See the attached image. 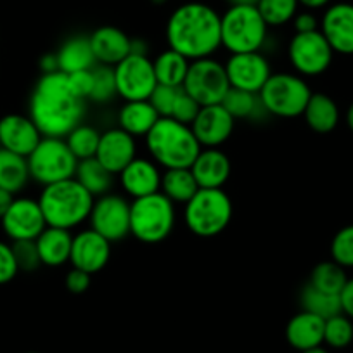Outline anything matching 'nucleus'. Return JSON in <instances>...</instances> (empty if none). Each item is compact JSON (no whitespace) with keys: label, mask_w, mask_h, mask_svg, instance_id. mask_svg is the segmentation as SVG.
<instances>
[{"label":"nucleus","mask_w":353,"mask_h":353,"mask_svg":"<svg viewBox=\"0 0 353 353\" xmlns=\"http://www.w3.org/2000/svg\"><path fill=\"white\" fill-rule=\"evenodd\" d=\"M85 117V101L78 99L63 71L43 73L30 97V118L42 137L64 139Z\"/></svg>","instance_id":"obj_1"},{"label":"nucleus","mask_w":353,"mask_h":353,"mask_svg":"<svg viewBox=\"0 0 353 353\" xmlns=\"http://www.w3.org/2000/svg\"><path fill=\"white\" fill-rule=\"evenodd\" d=\"M166 40L170 49L189 61L212 57L222 47L220 14L201 2H188L168 18Z\"/></svg>","instance_id":"obj_2"},{"label":"nucleus","mask_w":353,"mask_h":353,"mask_svg":"<svg viewBox=\"0 0 353 353\" xmlns=\"http://www.w3.org/2000/svg\"><path fill=\"white\" fill-rule=\"evenodd\" d=\"M145 145L152 161L165 170L191 168L203 149L192 128L173 118H159L145 135Z\"/></svg>","instance_id":"obj_3"},{"label":"nucleus","mask_w":353,"mask_h":353,"mask_svg":"<svg viewBox=\"0 0 353 353\" xmlns=\"http://www.w3.org/2000/svg\"><path fill=\"white\" fill-rule=\"evenodd\" d=\"M96 198L77 179L46 185L39 198L47 227L71 230L88 220Z\"/></svg>","instance_id":"obj_4"},{"label":"nucleus","mask_w":353,"mask_h":353,"mask_svg":"<svg viewBox=\"0 0 353 353\" xmlns=\"http://www.w3.org/2000/svg\"><path fill=\"white\" fill-rule=\"evenodd\" d=\"M269 26L256 6H230L220 16L222 47L230 54L260 52L267 42Z\"/></svg>","instance_id":"obj_5"},{"label":"nucleus","mask_w":353,"mask_h":353,"mask_svg":"<svg viewBox=\"0 0 353 353\" xmlns=\"http://www.w3.org/2000/svg\"><path fill=\"white\" fill-rule=\"evenodd\" d=\"M184 206L185 225L198 237L219 236L232 220V201L222 189H199Z\"/></svg>","instance_id":"obj_6"},{"label":"nucleus","mask_w":353,"mask_h":353,"mask_svg":"<svg viewBox=\"0 0 353 353\" xmlns=\"http://www.w3.org/2000/svg\"><path fill=\"white\" fill-rule=\"evenodd\" d=\"M175 227V205L163 192L130 203V234L145 244L165 241Z\"/></svg>","instance_id":"obj_7"},{"label":"nucleus","mask_w":353,"mask_h":353,"mask_svg":"<svg viewBox=\"0 0 353 353\" xmlns=\"http://www.w3.org/2000/svg\"><path fill=\"white\" fill-rule=\"evenodd\" d=\"M265 113L279 118L303 117L312 90L307 81L293 73H272L260 90Z\"/></svg>","instance_id":"obj_8"},{"label":"nucleus","mask_w":353,"mask_h":353,"mask_svg":"<svg viewBox=\"0 0 353 353\" xmlns=\"http://www.w3.org/2000/svg\"><path fill=\"white\" fill-rule=\"evenodd\" d=\"M30 176L43 188L56 182L74 179L78 159L61 137H42L28 156Z\"/></svg>","instance_id":"obj_9"},{"label":"nucleus","mask_w":353,"mask_h":353,"mask_svg":"<svg viewBox=\"0 0 353 353\" xmlns=\"http://www.w3.org/2000/svg\"><path fill=\"white\" fill-rule=\"evenodd\" d=\"M182 88L201 108L222 104L230 88L225 66L213 57L191 61Z\"/></svg>","instance_id":"obj_10"},{"label":"nucleus","mask_w":353,"mask_h":353,"mask_svg":"<svg viewBox=\"0 0 353 353\" xmlns=\"http://www.w3.org/2000/svg\"><path fill=\"white\" fill-rule=\"evenodd\" d=\"M113 70L117 92L123 101H148L158 85L154 64L142 54H130Z\"/></svg>","instance_id":"obj_11"},{"label":"nucleus","mask_w":353,"mask_h":353,"mask_svg":"<svg viewBox=\"0 0 353 353\" xmlns=\"http://www.w3.org/2000/svg\"><path fill=\"white\" fill-rule=\"evenodd\" d=\"M332 47L321 30L310 33H294L290 42L288 56L294 70L303 77L322 74L332 63Z\"/></svg>","instance_id":"obj_12"},{"label":"nucleus","mask_w":353,"mask_h":353,"mask_svg":"<svg viewBox=\"0 0 353 353\" xmlns=\"http://www.w3.org/2000/svg\"><path fill=\"white\" fill-rule=\"evenodd\" d=\"M90 229L96 230L110 243L121 241L130 234V203L118 194L99 196L94 201L88 216Z\"/></svg>","instance_id":"obj_13"},{"label":"nucleus","mask_w":353,"mask_h":353,"mask_svg":"<svg viewBox=\"0 0 353 353\" xmlns=\"http://www.w3.org/2000/svg\"><path fill=\"white\" fill-rule=\"evenodd\" d=\"M223 66H225L230 87L251 94H260L263 85L272 74L269 61L261 52L230 54Z\"/></svg>","instance_id":"obj_14"},{"label":"nucleus","mask_w":353,"mask_h":353,"mask_svg":"<svg viewBox=\"0 0 353 353\" xmlns=\"http://www.w3.org/2000/svg\"><path fill=\"white\" fill-rule=\"evenodd\" d=\"M0 222L12 241H35L47 227L39 201L30 198L14 199Z\"/></svg>","instance_id":"obj_15"},{"label":"nucleus","mask_w":353,"mask_h":353,"mask_svg":"<svg viewBox=\"0 0 353 353\" xmlns=\"http://www.w3.org/2000/svg\"><path fill=\"white\" fill-rule=\"evenodd\" d=\"M110 256L111 243L96 230L87 229L73 236L70 261L74 269H80L92 276L106 267Z\"/></svg>","instance_id":"obj_16"},{"label":"nucleus","mask_w":353,"mask_h":353,"mask_svg":"<svg viewBox=\"0 0 353 353\" xmlns=\"http://www.w3.org/2000/svg\"><path fill=\"white\" fill-rule=\"evenodd\" d=\"M135 158H137V144L135 137H132L130 134L121 130L120 127L101 134L96 159L113 175H120L125 166L130 165Z\"/></svg>","instance_id":"obj_17"},{"label":"nucleus","mask_w":353,"mask_h":353,"mask_svg":"<svg viewBox=\"0 0 353 353\" xmlns=\"http://www.w3.org/2000/svg\"><path fill=\"white\" fill-rule=\"evenodd\" d=\"M236 120L222 104L205 106L192 121L191 128L201 148H220L234 132Z\"/></svg>","instance_id":"obj_18"},{"label":"nucleus","mask_w":353,"mask_h":353,"mask_svg":"<svg viewBox=\"0 0 353 353\" xmlns=\"http://www.w3.org/2000/svg\"><path fill=\"white\" fill-rule=\"evenodd\" d=\"M42 141V134L30 117L8 114L0 120V145L2 149L28 158Z\"/></svg>","instance_id":"obj_19"},{"label":"nucleus","mask_w":353,"mask_h":353,"mask_svg":"<svg viewBox=\"0 0 353 353\" xmlns=\"http://www.w3.org/2000/svg\"><path fill=\"white\" fill-rule=\"evenodd\" d=\"M321 32L338 54H353V6L341 2L324 12Z\"/></svg>","instance_id":"obj_20"},{"label":"nucleus","mask_w":353,"mask_h":353,"mask_svg":"<svg viewBox=\"0 0 353 353\" xmlns=\"http://www.w3.org/2000/svg\"><path fill=\"white\" fill-rule=\"evenodd\" d=\"M161 175L152 159L135 158L120 173V182L130 198L139 199L161 191Z\"/></svg>","instance_id":"obj_21"},{"label":"nucleus","mask_w":353,"mask_h":353,"mask_svg":"<svg viewBox=\"0 0 353 353\" xmlns=\"http://www.w3.org/2000/svg\"><path fill=\"white\" fill-rule=\"evenodd\" d=\"M88 39L97 64L114 68L132 52V39L117 26H101Z\"/></svg>","instance_id":"obj_22"},{"label":"nucleus","mask_w":353,"mask_h":353,"mask_svg":"<svg viewBox=\"0 0 353 353\" xmlns=\"http://www.w3.org/2000/svg\"><path fill=\"white\" fill-rule=\"evenodd\" d=\"M230 159L219 148H205L191 166L199 189H222L230 176Z\"/></svg>","instance_id":"obj_23"},{"label":"nucleus","mask_w":353,"mask_h":353,"mask_svg":"<svg viewBox=\"0 0 353 353\" xmlns=\"http://www.w3.org/2000/svg\"><path fill=\"white\" fill-rule=\"evenodd\" d=\"M324 324L325 321L322 317L301 310L288 322V343L300 352L321 346L324 343Z\"/></svg>","instance_id":"obj_24"},{"label":"nucleus","mask_w":353,"mask_h":353,"mask_svg":"<svg viewBox=\"0 0 353 353\" xmlns=\"http://www.w3.org/2000/svg\"><path fill=\"white\" fill-rule=\"evenodd\" d=\"M56 56L57 68H59V71H63L66 74L83 70H92L97 64L92 46H90V39L83 35L68 39L61 46V49L57 50Z\"/></svg>","instance_id":"obj_25"},{"label":"nucleus","mask_w":353,"mask_h":353,"mask_svg":"<svg viewBox=\"0 0 353 353\" xmlns=\"http://www.w3.org/2000/svg\"><path fill=\"white\" fill-rule=\"evenodd\" d=\"M159 120L149 101H125L118 113V125L132 137H145Z\"/></svg>","instance_id":"obj_26"},{"label":"nucleus","mask_w":353,"mask_h":353,"mask_svg":"<svg viewBox=\"0 0 353 353\" xmlns=\"http://www.w3.org/2000/svg\"><path fill=\"white\" fill-rule=\"evenodd\" d=\"M35 241L42 265L61 267L66 261H70L71 244H73V236L70 234V230L46 227V230Z\"/></svg>","instance_id":"obj_27"},{"label":"nucleus","mask_w":353,"mask_h":353,"mask_svg":"<svg viewBox=\"0 0 353 353\" xmlns=\"http://www.w3.org/2000/svg\"><path fill=\"white\" fill-rule=\"evenodd\" d=\"M303 118L308 127L317 134H329L336 128L339 121L338 104L325 94H312Z\"/></svg>","instance_id":"obj_28"},{"label":"nucleus","mask_w":353,"mask_h":353,"mask_svg":"<svg viewBox=\"0 0 353 353\" xmlns=\"http://www.w3.org/2000/svg\"><path fill=\"white\" fill-rule=\"evenodd\" d=\"M30 179L28 159L8 149H0V189L18 194L26 188Z\"/></svg>","instance_id":"obj_29"},{"label":"nucleus","mask_w":353,"mask_h":353,"mask_svg":"<svg viewBox=\"0 0 353 353\" xmlns=\"http://www.w3.org/2000/svg\"><path fill=\"white\" fill-rule=\"evenodd\" d=\"M199 191L191 168L165 170L161 175V191L173 205H185Z\"/></svg>","instance_id":"obj_30"},{"label":"nucleus","mask_w":353,"mask_h":353,"mask_svg":"<svg viewBox=\"0 0 353 353\" xmlns=\"http://www.w3.org/2000/svg\"><path fill=\"white\" fill-rule=\"evenodd\" d=\"M152 64H154L158 83L181 88L184 85L185 77H188L191 61L182 56V54L175 52L173 49H166L152 61Z\"/></svg>","instance_id":"obj_31"},{"label":"nucleus","mask_w":353,"mask_h":353,"mask_svg":"<svg viewBox=\"0 0 353 353\" xmlns=\"http://www.w3.org/2000/svg\"><path fill=\"white\" fill-rule=\"evenodd\" d=\"M113 173L104 168L96 158H88L78 161L74 179L87 189L94 198L108 194L113 188Z\"/></svg>","instance_id":"obj_32"},{"label":"nucleus","mask_w":353,"mask_h":353,"mask_svg":"<svg viewBox=\"0 0 353 353\" xmlns=\"http://www.w3.org/2000/svg\"><path fill=\"white\" fill-rule=\"evenodd\" d=\"M222 106L229 111L234 120H254L261 113H265L258 94H251L232 87L223 97Z\"/></svg>","instance_id":"obj_33"},{"label":"nucleus","mask_w":353,"mask_h":353,"mask_svg":"<svg viewBox=\"0 0 353 353\" xmlns=\"http://www.w3.org/2000/svg\"><path fill=\"white\" fill-rule=\"evenodd\" d=\"M301 307L305 312L319 315L324 321L334 317V315L343 314L341 312V301H339V294H329L324 291L315 290L314 286L307 284L301 291Z\"/></svg>","instance_id":"obj_34"},{"label":"nucleus","mask_w":353,"mask_h":353,"mask_svg":"<svg viewBox=\"0 0 353 353\" xmlns=\"http://www.w3.org/2000/svg\"><path fill=\"white\" fill-rule=\"evenodd\" d=\"M346 277L345 269L341 265L332 261H322V263L315 265V269L310 274V286H314L315 290L324 291L329 294H339L341 290L345 288Z\"/></svg>","instance_id":"obj_35"},{"label":"nucleus","mask_w":353,"mask_h":353,"mask_svg":"<svg viewBox=\"0 0 353 353\" xmlns=\"http://www.w3.org/2000/svg\"><path fill=\"white\" fill-rule=\"evenodd\" d=\"M68 148L71 149V152L74 154V158L78 161L88 158H96L97 148H99L101 134L90 125L80 123L78 127H74L70 134L64 137Z\"/></svg>","instance_id":"obj_36"},{"label":"nucleus","mask_w":353,"mask_h":353,"mask_svg":"<svg viewBox=\"0 0 353 353\" xmlns=\"http://www.w3.org/2000/svg\"><path fill=\"white\" fill-rule=\"evenodd\" d=\"M298 6V0H260L256 8L267 26H283L296 16Z\"/></svg>","instance_id":"obj_37"},{"label":"nucleus","mask_w":353,"mask_h":353,"mask_svg":"<svg viewBox=\"0 0 353 353\" xmlns=\"http://www.w3.org/2000/svg\"><path fill=\"white\" fill-rule=\"evenodd\" d=\"M117 92V81H114V70L104 64H96L94 66V87L88 101H94L97 104L110 103Z\"/></svg>","instance_id":"obj_38"},{"label":"nucleus","mask_w":353,"mask_h":353,"mask_svg":"<svg viewBox=\"0 0 353 353\" xmlns=\"http://www.w3.org/2000/svg\"><path fill=\"white\" fill-rule=\"evenodd\" d=\"M353 341V324L345 314L327 319L324 324V343L332 348H345Z\"/></svg>","instance_id":"obj_39"},{"label":"nucleus","mask_w":353,"mask_h":353,"mask_svg":"<svg viewBox=\"0 0 353 353\" xmlns=\"http://www.w3.org/2000/svg\"><path fill=\"white\" fill-rule=\"evenodd\" d=\"M331 256L343 269L353 267V225L343 227L332 237Z\"/></svg>","instance_id":"obj_40"},{"label":"nucleus","mask_w":353,"mask_h":353,"mask_svg":"<svg viewBox=\"0 0 353 353\" xmlns=\"http://www.w3.org/2000/svg\"><path fill=\"white\" fill-rule=\"evenodd\" d=\"M12 253H14L16 263H18L19 270L25 272H35L42 265L40 260L39 248H37V241L26 239V241H12L11 244Z\"/></svg>","instance_id":"obj_41"},{"label":"nucleus","mask_w":353,"mask_h":353,"mask_svg":"<svg viewBox=\"0 0 353 353\" xmlns=\"http://www.w3.org/2000/svg\"><path fill=\"white\" fill-rule=\"evenodd\" d=\"M182 88V87H181ZM179 87H170V85H161L158 83L156 88L152 90L151 97H149V103L154 108L156 113L159 114V118H170L173 110V104H175L176 96H179Z\"/></svg>","instance_id":"obj_42"},{"label":"nucleus","mask_w":353,"mask_h":353,"mask_svg":"<svg viewBox=\"0 0 353 353\" xmlns=\"http://www.w3.org/2000/svg\"><path fill=\"white\" fill-rule=\"evenodd\" d=\"M199 111H201V106H199V104L196 103L188 92H184V88H181V90H179V96H176L175 99V104H173V110H172V114H170V118H173V120L181 121V123L189 125V127H191L192 121L196 120Z\"/></svg>","instance_id":"obj_43"},{"label":"nucleus","mask_w":353,"mask_h":353,"mask_svg":"<svg viewBox=\"0 0 353 353\" xmlns=\"http://www.w3.org/2000/svg\"><path fill=\"white\" fill-rule=\"evenodd\" d=\"M68 80H70V87L74 96L81 101H88L94 87V68L68 74Z\"/></svg>","instance_id":"obj_44"},{"label":"nucleus","mask_w":353,"mask_h":353,"mask_svg":"<svg viewBox=\"0 0 353 353\" xmlns=\"http://www.w3.org/2000/svg\"><path fill=\"white\" fill-rule=\"evenodd\" d=\"M18 272L19 269L11 244H6L0 241V284L11 283L18 276Z\"/></svg>","instance_id":"obj_45"},{"label":"nucleus","mask_w":353,"mask_h":353,"mask_svg":"<svg viewBox=\"0 0 353 353\" xmlns=\"http://www.w3.org/2000/svg\"><path fill=\"white\" fill-rule=\"evenodd\" d=\"M90 281H92V276L87 272H83V270L80 269H71L70 272L66 274V288L68 291H71V293L74 294H81L85 293V291L90 288Z\"/></svg>","instance_id":"obj_46"},{"label":"nucleus","mask_w":353,"mask_h":353,"mask_svg":"<svg viewBox=\"0 0 353 353\" xmlns=\"http://www.w3.org/2000/svg\"><path fill=\"white\" fill-rule=\"evenodd\" d=\"M293 25L296 33H310L317 32L319 30V21L315 18L314 12L305 11V12H296V16L293 18Z\"/></svg>","instance_id":"obj_47"},{"label":"nucleus","mask_w":353,"mask_h":353,"mask_svg":"<svg viewBox=\"0 0 353 353\" xmlns=\"http://www.w3.org/2000/svg\"><path fill=\"white\" fill-rule=\"evenodd\" d=\"M339 301H341V312L346 317L353 319V279L346 281L345 288L339 293Z\"/></svg>","instance_id":"obj_48"},{"label":"nucleus","mask_w":353,"mask_h":353,"mask_svg":"<svg viewBox=\"0 0 353 353\" xmlns=\"http://www.w3.org/2000/svg\"><path fill=\"white\" fill-rule=\"evenodd\" d=\"M14 199V194H11L9 191H4V189H0V220H2V216H4L6 213H8V210L11 208Z\"/></svg>","instance_id":"obj_49"},{"label":"nucleus","mask_w":353,"mask_h":353,"mask_svg":"<svg viewBox=\"0 0 353 353\" xmlns=\"http://www.w3.org/2000/svg\"><path fill=\"white\" fill-rule=\"evenodd\" d=\"M40 66H42L43 73H52V71H59L57 68V56L56 54H47L40 59Z\"/></svg>","instance_id":"obj_50"},{"label":"nucleus","mask_w":353,"mask_h":353,"mask_svg":"<svg viewBox=\"0 0 353 353\" xmlns=\"http://www.w3.org/2000/svg\"><path fill=\"white\" fill-rule=\"evenodd\" d=\"M300 6L307 8L308 11H315V9H322L331 2V0H298Z\"/></svg>","instance_id":"obj_51"},{"label":"nucleus","mask_w":353,"mask_h":353,"mask_svg":"<svg viewBox=\"0 0 353 353\" xmlns=\"http://www.w3.org/2000/svg\"><path fill=\"white\" fill-rule=\"evenodd\" d=\"M130 54H142V56H148V43H145L142 39H132Z\"/></svg>","instance_id":"obj_52"},{"label":"nucleus","mask_w":353,"mask_h":353,"mask_svg":"<svg viewBox=\"0 0 353 353\" xmlns=\"http://www.w3.org/2000/svg\"><path fill=\"white\" fill-rule=\"evenodd\" d=\"M230 6H258L260 0H227Z\"/></svg>","instance_id":"obj_53"},{"label":"nucleus","mask_w":353,"mask_h":353,"mask_svg":"<svg viewBox=\"0 0 353 353\" xmlns=\"http://www.w3.org/2000/svg\"><path fill=\"white\" fill-rule=\"evenodd\" d=\"M346 123H348V127L352 128V132H353V103H352V106L348 108V113H346Z\"/></svg>","instance_id":"obj_54"},{"label":"nucleus","mask_w":353,"mask_h":353,"mask_svg":"<svg viewBox=\"0 0 353 353\" xmlns=\"http://www.w3.org/2000/svg\"><path fill=\"white\" fill-rule=\"evenodd\" d=\"M301 353H329L327 350H324L322 346H315V348H310V350H305V352Z\"/></svg>","instance_id":"obj_55"},{"label":"nucleus","mask_w":353,"mask_h":353,"mask_svg":"<svg viewBox=\"0 0 353 353\" xmlns=\"http://www.w3.org/2000/svg\"><path fill=\"white\" fill-rule=\"evenodd\" d=\"M152 2H154V4H163L165 0H152Z\"/></svg>","instance_id":"obj_56"},{"label":"nucleus","mask_w":353,"mask_h":353,"mask_svg":"<svg viewBox=\"0 0 353 353\" xmlns=\"http://www.w3.org/2000/svg\"><path fill=\"white\" fill-rule=\"evenodd\" d=\"M30 353H35V352H30Z\"/></svg>","instance_id":"obj_57"},{"label":"nucleus","mask_w":353,"mask_h":353,"mask_svg":"<svg viewBox=\"0 0 353 353\" xmlns=\"http://www.w3.org/2000/svg\"><path fill=\"white\" fill-rule=\"evenodd\" d=\"M0 149H2V145H0Z\"/></svg>","instance_id":"obj_58"}]
</instances>
